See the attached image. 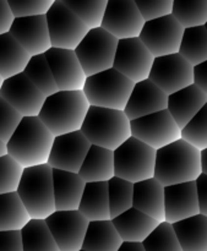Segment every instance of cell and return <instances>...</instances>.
<instances>
[{
  "instance_id": "1",
  "label": "cell",
  "mask_w": 207,
  "mask_h": 251,
  "mask_svg": "<svg viewBox=\"0 0 207 251\" xmlns=\"http://www.w3.org/2000/svg\"><path fill=\"white\" fill-rule=\"evenodd\" d=\"M203 176L201 151L181 139L157 151L155 179L164 188L196 181Z\"/></svg>"
},
{
  "instance_id": "2",
  "label": "cell",
  "mask_w": 207,
  "mask_h": 251,
  "mask_svg": "<svg viewBox=\"0 0 207 251\" xmlns=\"http://www.w3.org/2000/svg\"><path fill=\"white\" fill-rule=\"evenodd\" d=\"M54 136L39 118H24L6 144L7 154L22 168L48 164Z\"/></svg>"
},
{
  "instance_id": "3",
  "label": "cell",
  "mask_w": 207,
  "mask_h": 251,
  "mask_svg": "<svg viewBox=\"0 0 207 251\" xmlns=\"http://www.w3.org/2000/svg\"><path fill=\"white\" fill-rule=\"evenodd\" d=\"M90 108L83 91H58L46 98L38 118L56 137L81 131Z\"/></svg>"
},
{
  "instance_id": "4",
  "label": "cell",
  "mask_w": 207,
  "mask_h": 251,
  "mask_svg": "<svg viewBox=\"0 0 207 251\" xmlns=\"http://www.w3.org/2000/svg\"><path fill=\"white\" fill-rule=\"evenodd\" d=\"M81 132L92 146L115 151L132 137L131 122L123 110L91 107Z\"/></svg>"
},
{
  "instance_id": "5",
  "label": "cell",
  "mask_w": 207,
  "mask_h": 251,
  "mask_svg": "<svg viewBox=\"0 0 207 251\" xmlns=\"http://www.w3.org/2000/svg\"><path fill=\"white\" fill-rule=\"evenodd\" d=\"M32 220H43L55 212L53 168L48 164L24 169L16 191Z\"/></svg>"
},
{
  "instance_id": "6",
  "label": "cell",
  "mask_w": 207,
  "mask_h": 251,
  "mask_svg": "<svg viewBox=\"0 0 207 251\" xmlns=\"http://www.w3.org/2000/svg\"><path fill=\"white\" fill-rule=\"evenodd\" d=\"M134 86L135 83L119 71L109 69L87 77L83 93L91 107L124 112Z\"/></svg>"
},
{
  "instance_id": "7",
  "label": "cell",
  "mask_w": 207,
  "mask_h": 251,
  "mask_svg": "<svg viewBox=\"0 0 207 251\" xmlns=\"http://www.w3.org/2000/svg\"><path fill=\"white\" fill-rule=\"evenodd\" d=\"M157 151L130 137L114 151L115 176L132 184L155 178Z\"/></svg>"
},
{
  "instance_id": "8",
  "label": "cell",
  "mask_w": 207,
  "mask_h": 251,
  "mask_svg": "<svg viewBox=\"0 0 207 251\" xmlns=\"http://www.w3.org/2000/svg\"><path fill=\"white\" fill-rule=\"evenodd\" d=\"M118 43L119 41L102 27L86 34L75 53L87 77L113 69Z\"/></svg>"
},
{
  "instance_id": "9",
  "label": "cell",
  "mask_w": 207,
  "mask_h": 251,
  "mask_svg": "<svg viewBox=\"0 0 207 251\" xmlns=\"http://www.w3.org/2000/svg\"><path fill=\"white\" fill-rule=\"evenodd\" d=\"M46 17L53 48L75 50L90 32L64 0H55Z\"/></svg>"
},
{
  "instance_id": "10",
  "label": "cell",
  "mask_w": 207,
  "mask_h": 251,
  "mask_svg": "<svg viewBox=\"0 0 207 251\" xmlns=\"http://www.w3.org/2000/svg\"><path fill=\"white\" fill-rule=\"evenodd\" d=\"M131 135L154 150L163 149L181 139V129L168 110L131 122Z\"/></svg>"
},
{
  "instance_id": "11",
  "label": "cell",
  "mask_w": 207,
  "mask_h": 251,
  "mask_svg": "<svg viewBox=\"0 0 207 251\" xmlns=\"http://www.w3.org/2000/svg\"><path fill=\"white\" fill-rule=\"evenodd\" d=\"M184 31L173 15L146 22L139 39L155 58L179 53Z\"/></svg>"
},
{
  "instance_id": "12",
  "label": "cell",
  "mask_w": 207,
  "mask_h": 251,
  "mask_svg": "<svg viewBox=\"0 0 207 251\" xmlns=\"http://www.w3.org/2000/svg\"><path fill=\"white\" fill-rule=\"evenodd\" d=\"M149 80L171 96L194 85V66L179 53L155 58Z\"/></svg>"
},
{
  "instance_id": "13",
  "label": "cell",
  "mask_w": 207,
  "mask_h": 251,
  "mask_svg": "<svg viewBox=\"0 0 207 251\" xmlns=\"http://www.w3.org/2000/svg\"><path fill=\"white\" fill-rule=\"evenodd\" d=\"M145 24L135 1L108 0L102 28L118 41L139 38Z\"/></svg>"
},
{
  "instance_id": "14",
  "label": "cell",
  "mask_w": 207,
  "mask_h": 251,
  "mask_svg": "<svg viewBox=\"0 0 207 251\" xmlns=\"http://www.w3.org/2000/svg\"><path fill=\"white\" fill-rule=\"evenodd\" d=\"M154 63L155 56L139 38L122 39L118 43L113 69L137 83L149 80Z\"/></svg>"
},
{
  "instance_id": "15",
  "label": "cell",
  "mask_w": 207,
  "mask_h": 251,
  "mask_svg": "<svg viewBox=\"0 0 207 251\" xmlns=\"http://www.w3.org/2000/svg\"><path fill=\"white\" fill-rule=\"evenodd\" d=\"M60 251L82 250L90 222L80 211H55L46 220Z\"/></svg>"
},
{
  "instance_id": "16",
  "label": "cell",
  "mask_w": 207,
  "mask_h": 251,
  "mask_svg": "<svg viewBox=\"0 0 207 251\" xmlns=\"http://www.w3.org/2000/svg\"><path fill=\"white\" fill-rule=\"evenodd\" d=\"M0 97L24 118H38L47 98L24 73L4 81Z\"/></svg>"
},
{
  "instance_id": "17",
  "label": "cell",
  "mask_w": 207,
  "mask_h": 251,
  "mask_svg": "<svg viewBox=\"0 0 207 251\" xmlns=\"http://www.w3.org/2000/svg\"><path fill=\"white\" fill-rule=\"evenodd\" d=\"M92 147L81 131L60 135L54 139L48 166L56 171L78 173Z\"/></svg>"
},
{
  "instance_id": "18",
  "label": "cell",
  "mask_w": 207,
  "mask_h": 251,
  "mask_svg": "<svg viewBox=\"0 0 207 251\" xmlns=\"http://www.w3.org/2000/svg\"><path fill=\"white\" fill-rule=\"evenodd\" d=\"M44 55L48 60L59 91H83L87 76L75 50L52 48Z\"/></svg>"
},
{
  "instance_id": "19",
  "label": "cell",
  "mask_w": 207,
  "mask_h": 251,
  "mask_svg": "<svg viewBox=\"0 0 207 251\" xmlns=\"http://www.w3.org/2000/svg\"><path fill=\"white\" fill-rule=\"evenodd\" d=\"M9 33L31 56L43 55L53 48L46 16L15 19Z\"/></svg>"
},
{
  "instance_id": "20",
  "label": "cell",
  "mask_w": 207,
  "mask_h": 251,
  "mask_svg": "<svg viewBox=\"0 0 207 251\" xmlns=\"http://www.w3.org/2000/svg\"><path fill=\"white\" fill-rule=\"evenodd\" d=\"M166 222L169 225L200 215L196 181L164 188Z\"/></svg>"
},
{
  "instance_id": "21",
  "label": "cell",
  "mask_w": 207,
  "mask_h": 251,
  "mask_svg": "<svg viewBox=\"0 0 207 251\" xmlns=\"http://www.w3.org/2000/svg\"><path fill=\"white\" fill-rule=\"evenodd\" d=\"M168 107V96L157 87L152 81L145 80L135 83L125 107V114L130 122L166 110Z\"/></svg>"
},
{
  "instance_id": "22",
  "label": "cell",
  "mask_w": 207,
  "mask_h": 251,
  "mask_svg": "<svg viewBox=\"0 0 207 251\" xmlns=\"http://www.w3.org/2000/svg\"><path fill=\"white\" fill-rule=\"evenodd\" d=\"M207 96L195 85H191L179 92L168 96L167 110L181 130L195 118V115L205 107Z\"/></svg>"
},
{
  "instance_id": "23",
  "label": "cell",
  "mask_w": 207,
  "mask_h": 251,
  "mask_svg": "<svg viewBox=\"0 0 207 251\" xmlns=\"http://www.w3.org/2000/svg\"><path fill=\"white\" fill-rule=\"evenodd\" d=\"M54 199L56 211H78L86 181L78 173L53 169Z\"/></svg>"
},
{
  "instance_id": "24",
  "label": "cell",
  "mask_w": 207,
  "mask_h": 251,
  "mask_svg": "<svg viewBox=\"0 0 207 251\" xmlns=\"http://www.w3.org/2000/svg\"><path fill=\"white\" fill-rule=\"evenodd\" d=\"M132 207L157 222H166L164 186L155 178L134 184Z\"/></svg>"
},
{
  "instance_id": "25",
  "label": "cell",
  "mask_w": 207,
  "mask_h": 251,
  "mask_svg": "<svg viewBox=\"0 0 207 251\" xmlns=\"http://www.w3.org/2000/svg\"><path fill=\"white\" fill-rule=\"evenodd\" d=\"M112 222L123 242L128 243H144L159 226V222L134 207L115 217Z\"/></svg>"
},
{
  "instance_id": "26",
  "label": "cell",
  "mask_w": 207,
  "mask_h": 251,
  "mask_svg": "<svg viewBox=\"0 0 207 251\" xmlns=\"http://www.w3.org/2000/svg\"><path fill=\"white\" fill-rule=\"evenodd\" d=\"M78 176L88 183H108L115 176L114 151L92 146L86 156Z\"/></svg>"
},
{
  "instance_id": "27",
  "label": "cell",
  "mask_w": 207,
  "mask_h": 251,
  "mask_svg": "<svg viewBox=\"0 0 207 251\" xmlns=\"http://www.w3.org/2000/svg\"><path fill=\"white\" fill-rule=\"evenodd\" d=\"M78 211L88 222L112 220L110 218L108 183L86 184Z\"/></svg>"
},
{
  "instance_id": "28",
  "label": "cell",
  "mask_w": 207,
  "mask_h": 251,
  "mask_svg": "<svg viewBox=\"0 0 207 251\" xmlns=\"http://www.w3.org/2000/svg\"><path fill=\"white\" fill-rule=\"evenodd\" d=\"M31 58L11 34L0 36V75L4 80L24 73Z\"/></svg>"
},
{
  "instance_id": "29",
  "label": "cell",
  "mask_w": 207,
  "mask_h": 251,
  "mask_svg": "<svg viewBox=\"0 0 207 251\" xmlns=\"http://www.w3.org/2000/svg\"><path fill=\"white\" fill-rule=\"evenodd\" d=\"M31 220L19 194L0 195V232H21Z\"/></svg>"
},
{
  "instance_id": "30",
  "label": "cell",
  "mask_w": 207,
  "mask_h": 251,
  "mask_svg": "<svg viewBox=\"0 0 207 251\" xmlns=\"http://www.w3.org/2000/svg\"><path fill=\"white\" fill-rule=\"evenodd\" d=\"M123 240L118 234L112 220L90 222L86 232L82 250L86 251H118Z\"/></svg>"
},
{
  "instance_id": "31",
  "label": "cell",
  "mask_w": 207,
  "mask_h": 251,
  "mask_svg": "<svg viewBox=\"0 0 207 251\" xmlns=\"http://www.w3.org/2000/svg\"><path fill=\"white\" fill-rule=\"evenodd\" d=\"M183 251H207V217L198 215L173 225Z\"/></svg>"
},
{
  "instance_id": "32",
  "label": "cell",
  "mask_w": 207,
  "mask_h": 251,
  "mask_svg": "<svg viewBox=\"0 0 207 251\" xmlns=\"http://www.w3.org/2000/svg\"><path fill=\"white\" fill-rule=\"evenodd\" d=\"M24 251H60L46 221L31 220L21 230Z\"/></svg>"
},
{
  "instance_id": "33",
  "label": "cell",
  "mask_w": 207,
  "mask_h": 251,
  "mask_svg": "<svg viewBox=\"0 0 207 251\" xmlns=\"http://www.w3.org/2000/svg\"><path fill=\"white\" fill-rule=\"evenodd\" d=\"M179 54L194 68L207 61V29L205 26L184 31Z\"/></svg>"
},
{
  "instance_id": "34",
  "label": "cell",
  "mask_w": 207,
  "mask_h": 251,
  "mask_svg": "<svg viewBox=\"0 0 207 251\" xmlns=\"http://www.w3.org/2000/svg\"><path fill=\"white\" fill-rule=\"evenodd\" d=\"M172 15L184 29L206 26L207 0H174Z\"/></svg>"
},
{
  "instance_id": "35",
  "label": "cell",
  "mask_w": 207,
  "mask_h": 251,
  "mask_svg": "<svg viewBox=\"0 0 207 251\" xmlns=\"http://www.w3.org/2000/svg\"><path fill=\"white\" fill-rule=\"evenodd\" d=\"M24 74L46 97H49L59 91L55 78L44 54L32 56Z\"/></svg>"
},
{
  "instance_id": "36",
  "label": "cell",
  "mask_w": 207,
  "mask_h": 251,
  "mask_svg": "<svg viewBox=\"0 0 207 251\" xmlns=\"http://www.w3.org/2000/svg\"><path fill=\"white\" fill-rule=\"evenodd\" d=\"M64 2L90 31L102 27L108 0H65Z\"/></svg>"
},
{
  "instance_id": "37",
  "label": "cell",
  "mask_w": 207,
  "mask_h": 251,
  "mask_svg": "<svg viewBox=\"0 0 207 251\" xmlns=\"http://www.w3.org/2000/svg\"><path fill=\"white\" fill-rule=\"evenodd\" d=\"M110 218L114 220L123 215L134 205V184L114 176L108 181Z\"/></svg>"
},
{
  "instance_id": "38",
  "label": "cell",
  "mask_w": 207,
  "mask_h": 251,
  "mask_svg": "<svg viewBox=\"0 0 207 251\" xmlns=\"http://www.w3.org/2000/svg\"><path fill=\"white\" fill-rule=\"evenodd\" d=\"M142 244L146 251H183L173 225L167 222L159 223Z\"/></svg>"
},
{
  "instance_id": "39",
  "label": "cell",
  "mask_w": 207,
  "mask_h": 251,
  "mask_svg": "<svg viewBox=\"0 0 207 251\" xmlns=\"http://www.w3.org/2000/svg\"><path fill=\"white\" fill-rule=\"evenodd\" d=\"M181 139L193 145L199 151L207 150V103L181 130Z\"/></svg>"
},
{
  "instance_id": "40",
  "label": "cell",
  "mask_w": 207,
  "mask_h": 251,
  "mask_svg": "<svg viewBox=\"0 0 207 251\" xmlns=\"http://www.w3.org/2000/svg\"><path fill=\"white\" fill-rule=\"evenodd\" d=\"M24 169L9 154L0 157V195L16 193Z\"/></svg>"
},
{
  "instance_id": "41",
  "label": "cell",
  "mask_w": 207,
  "mask_h": 251,
  "mask_svg": "<svg viewBox=\"0 0 207 251\" xmlns=\"http://www.w3.org/2000/svg\"><path fill=\"white\" fill-rule=\"evenodd\" d=\"M15 19L46 16L55 0H7Z\"/></svg>"
},
{
  "instance_id": "42",
  "label": "cell",
  "mask_w": 207,
  "mask_h": 251,
  "mask_svg": "<svg viewBox=\"0 0 207 251\" xmlns=\"http://www.w3.org/2000/svg\"><path fill=\"white\" fill-rule=\"evenodd\" d=\"M22 119L24 117L0 97V140L2 142L7 144L10 141Z\"/></svg>"
},
{
  "instance_id": "43",
  "label": "cell",
  "mask_w": 207,
  "mask_h": 251,
  "mask_svg": "<svg viewBox=\"0 0 207 251\" xmlns=\"http://www.w3.org/2000/svg\"><path fill=\"white\" fill-rule=\"evenodd\" d=\"M135 2L145 22L169 16L173 12L174 0H136Z\"/></svg>"
},
{
  "instance_id": "44",
  "label": "cell",
  "mask_w": 207,
  "mask_h": 251,
  "mask_svg": "<svg viewBox=\"0 0 207 251\" xmlns=\"http://www.w3.org/2000/svg\"><path fill=\"white\" fill-rule=\"evenodd\" d=\"M0 251H24L21 232H0Z\"/></svg>"
},
{
  "instance_id": "45",
  "label": "cell",
  "mask_w": 207,
  "mask_h": 251,
  "mask_svg": "<svg viewBox=\"0 0 207 251\" xmlns=\"http://www.w3.org/2000/svg\"><path fill=\"white\" fill-rule=\"evenodd\" d=\"M14 21L15 16L12 14L9 1L0 0V36L9 33Z\"/></svg>"
},
{
  "instance_id": "46",
  "label": "cell",
  "mask_w": 207,
  "mask_h": 251,
  "mask_svg": "<svg viewBox=\"0 0 207 251\" xmlns=\"http://www.w3.org/2000/svg\"><path fill=\"white\" fill-rule=\"evenodd\" d=\"M196 189H198L200 215L207 217V176H205V174H203L196 180Z\"/></svg>"
},
{
  "instance_id": "47",
  "label": "cell",
  "mask_w": 207,
  "mask_h": 251,
  "mask_svg": "<svg viewBox=\"0 0 207 251\" xmlns=\"http://www.w3.org/2000/svg\"><path fill=\"white\" fill-rule=\"evenodd\" d=\"M194 85L207 96V61L194 68Z\"/></svg>"
},
{
  "instance_id": "48",
  "label": "cell",
  "mask_w": 207,
  "mask_h": 251,
  "mask_svg": "<svg viewBox=\"0 0 207 251\" xmlns=\"http://www.w3.org/2000/svg\"><path fill=\"white\" fill-rule=\"evenodd\" d=\"M118 251H146L142 243H128L123 242L122 247Z\"/></svg>"
},
{
  "instance_id": "49",
  "label": "cell",
  "mask_w": 207,
  "mask_h": 251,
  "mask_svg": "<svg viewBox=\"0 0 207 251\" xmlns=\"http://www.w3.org/2000/svg\"><path fill=\"white\" fill-rule=\"evenodd\" d=\"M201 163H203V174L207 176V150L201 151Z\"/></svg>"
},
{
  "instance_id": "50",
  "label": "cell",
  "mask_w": 207,
  "mask_h": 251,
  "mask_svg": "<svg viewBox=\"0 0 207 251\" xmlns=\"http://www.w3.org/2000/svg\"><path fill=\"white\" fill-rule=\"evenodd\" d=\"M7 154V149H6V144L5 142H2L1 140H0V157H4Z\"/></svg>"
},
{
  "instance_id": "51",
  "label": "cell",
  "mask_w": 207,
  "mask_h": 251,
  "mask_svg": "<svg viewBox=\"0 0 207 251\" xmlns=\"http://www.w3.org/2000/svg\"><path fill=\"white\" fill-rule=\"evenodd\" d=\"M4 78H2V76L0 75V90H1V87H2V83H4Z\"/></svg>"
},
{
  "instance_id": "52",
  "label": "cell",
  "mask_w": 207,
  "mask_h": 251,
  "mask_svg": "<svg viewBox=\"0 0 207 251\" xmlns=\"http://www.w3.org/2000/svg\"><path fill=\"white\" fill-rule=\"evenodd\" d=\"M205 27H206V29H207V24H206V26H205Z\"/></svg>"
},
{
  "instance_id": "53",
  "label": "cell",
  "mask_w": 207,
  "mask_h": 251,
  "mask_svg": "<svg viewBox=\"0 0 207 251\" xmlns=\"http://www.w3.org/2000/svg\"><path fill=\"white\" fill-rule=\"evenodd\" d=\"M80 251H86V250H80Z\"/></svg>"
}]
</instances>
